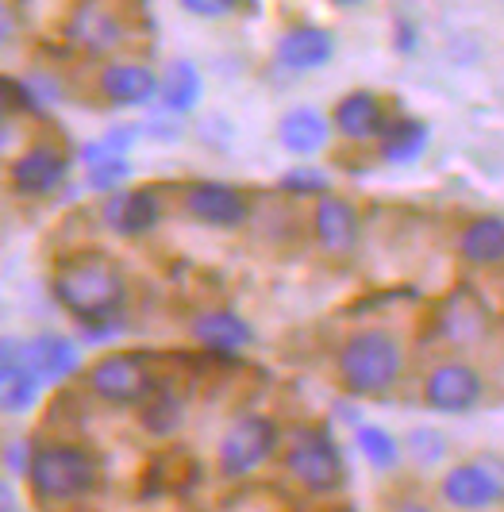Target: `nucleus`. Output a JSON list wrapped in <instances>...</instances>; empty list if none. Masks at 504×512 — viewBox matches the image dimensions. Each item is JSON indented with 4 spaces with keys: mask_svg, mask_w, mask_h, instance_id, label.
<instances>
[{
    "mask_svg": "<svg viewBox=\"0 0 504 512\" xmlns=\"http://www.w3.org/2000/svg\"><path fill=\"white\" fill-rule=\"evenodd\" d=\"M20 101H24V89H20L16 81L0 77V128H4V124H8V116L20 108Z\"/></svg>",
    "mask_w": 504,
    "mask_h": 512,
    "instance_id": "31",
    "label": "nucleus"
},
{
    "mask_svg": "<svg viewBox=\"0 0 504 512\" xmlns=\"http://www.w3.org/2000/svg\"><path fill=\"white\" fill-rule=\"evenodd\" d=\"M281 451V428L266 412H243L227 424V432L216 443V470L227 482L251 478Z\"/></svg>",
    "mask_w": 504,
    "mask_h": 512,
    "instance_id": "5",
    "label": "nucleus"
},
{
    "mask_svg": "<svg viewBox=\"0 0 504 512\" xmlns=\"http://www.w3.org/2000/svg\"><path fill=\"white\" fill-rule=\"evenodd\" d=\"M177 4L197 20H224L243 8V0H177Z\"/></svg>",
    "mask_w": 504,
    "mask_h": 512,
    "instance_id": "30",
    "label": "nucleus"
},
{
    "mask_svg": "<svg viewBox=\"0 0 504 512\" xmlns=\"http://www.w3.org/2000/svg\"><path fill=\"white\" fill-rule=\"evenodd\" d=\"M278 62L293 74H308V70H320L335 58V35L320 24H293L289 31H281Z\"/></svg>",
    "mask_w": 504,
    "mask_h": 512,
    "instance_id": "13",
    "label": "nucleus"
},
{
    "mask_svg": "<svg viewBox=\"0 0 504 512\" xmlns=\"http://www.w3.org/2000/svg\"><path fill=\"white\" fill-rule=\"evenodd\" d=\"M489 324H493L489 308L481 305L474 293H466V289L451 293L447 305L439 308V335L451 347H474V343H481L489 335Z\"/></svg>",
    "mask_w": 504,
    "mask_h": 512,
    "instance_id": "17",
    "label": "nucleus"
},
{
    "mask_svg": "<svg viewBox=\"0 0 504 512\" xmlns=\"http://www.w3.org/2000/svg\"><path fill=\"white\" fill-rule=\"evenodd\" d=\"M439 501L454 512H493L504 505V459L481 451L458 459L439 478Z\"/></svg>",
    "mask_w": 504,
    "mask_h": 512,
    "instance_id": "6",
    "label": "nucleus"
},
{
    "mask_svg": "<svg viewBox=\"0 0 504 512\" xmlns=\"http://www.w3.org/2000/svg\"><path fill=\"white\" fill-rule=\"evenodd\" d=\"M143 424H147V432H154V436H170V432H177V424H181V405H177L166 389H154V397L143 405Z\"/></svg>",
    "mask_w": 504,
    "mask_h": 512,
    "instance_id": "27",
    "label": "nucleus"
},
{
    "mask_svg": "<svg viewBox=\"0 0 504 512\" xmlns=\"http://www.w3.org/2000/svg\"><path fill=\"white\" fill-rule=\"evenodd\" d=\"M70 39H74L77 47H85V51L104 54L124 39V24L116 20V12H108L104 4L89 0V4L77 8L74 20H70Z\"/></svg>",
    "mask_w": 504,
    "mask_h": 512,
    "instance_id": "23",
    "label": "nucleus"
},
{
    "mask_svg": "<svg viewBox=\"0 0 504 512\" xmlns=\"http://www.w3.org/2000/svg\"><path fill=\"white\" fill-rule=\"evenodd\" d=\"M431 147V128L420 116H389L385 131L378 135V151L389 166H412Z\"/></svg>",
    "mask_w": 504,
    "mask_h": 512,
    "instance_id": "21",
    "label": "nucleus"
},
{
    "mask_svg": "<svg viewBox=\"0 0 504 512\" xmlns=\"http://www.w3.org/2000/svg\"><path fill=\"white\" fill-rule=\"evenodd\" d=\"M339 512H358V509H339Z\"/></svg>",
    "mask_w": 504,
    "mask_h": 512,
    "instance_id": "37",
    "label": "nucleus"
},
{
    "mask_svg": "<svg viewBox=\"0 0 504 512\" xmlns=\"http://www.w3.org/2000/svg\"><path fill=\"white\" fill-rule=\"evenodd\" d=\"M158 220H162V201L154 189H124V193H112L104 205V224L127 239L154 231Z\"/></svg>",
    "mask_w": 504,
    "mask_h": 512,
    "instance_id": "16",
    "label": "nucleus"
},
{
    "mask_svg": "<svg viewBox=\"0 0 504 512\" xmlns=\"http://www.w3.org/2000/svg\"><path fill=\"white\" fill-rule=\"evenodd\" d=\"M193 335L197 343L216 351V355H239L254 343V328L231 308H212V312H201L193 320Z\"/></svg>",
    "mask_w": 504,
    "mask_h": 512,
    "instance_id": "20",
    "label": "nucleus"
},
{
    "mask_svg": "<svg viewBox=\"0 0 504 512\" xmlns=\"http://www.w3.org/2000/svg\"><path fill=\"white\" fill-rule=\"evenodd\" d=\"M354 447H358V455L370 462L374 470H381V474L397 470L404 462L401 439L393 436V432H385L381 424H358V428H354Z\"/></svg>",
    "mask_w": 504,
    "mask_h": 512,
    "instance_id": "25",
    "label": "nucleus"
},
{
    "mask_svg": "<svg viewBox=\"0 0 504 512\" xmlns=\"http://www.w3.org/2000/svg\"><path fill=\"white\" fill-rule=\"evenodd\" d=\"M331 4H339V8H358V4H366V0H331Z\"/></svg>",
    "mask_w": 504,
    "mask_h": 512,
    "instance_id": "36",
    "label": "nucleus"
},
{
    "mask_svg": "<svg viewBox=\"0 0 504 512\" xmlns=\"http://www.w3.org/2000/svg\"><path fill=\"white\" fill-rule=\"evenodd\" d=\"M389 512H435V505H428L424 497H397Z\"/></svg>",
    "mask_w": 504,
    "mask_h": 512,
    "instance_id": "33",
    "label": "nucleus"
},
{
    "mask_svg": "<svg viewBox=\"0 0 504 512\" xmlns=\"http://www.w3.org/2000/svg\"><path fill=\"white\" fill-rule=\"evenodd\" d=\"M24 474L31 489L39 493V501H81L101 486V466L77 443L35 447Z\"/></svg>",
    "mask_w": 504,
    "mask_h": 512,
    "instance_id": "4",
    "label": "nucleus"
},
{
    "mask_svg": "<svg viewBox=\"0 0 504 512\" xmlns=\"http://www.w3.org/2000/svg\"><path fill=\"white\" fill-rule=\"evenodd\" d=\"M66 174H70V162L54 147H31L12 162V185L24 197H51L66 181Z\"/></svg>",
    "mask_w": 504,
    "mask_h": 512,
    "instance_id": "15",
    "label": "nucleus"
},
{
    "mask_svg": "<svg viewBox=\"0 0 504 512\" xmlns=\"http://www.w3.org/2000/svg\"><path fill=\"white\" fill-rule=\"evenodd\" d=\"M0 512H20V497L8 482H0Z\"/></svg>",
    "mask_w": 504,
    "mask_h": 512,
    "instance_id": "34",
    "label": "nucleus"
},
{
    "mask_svg": "<svg viewBox=\"0 0 504 512\" xmlns=\"http://www.w3.org/2000/svg\"><path fill=\"white\" fill-rule=\"evenodd\" d=\"M101 93L116 108H143L158 97V74L139 62H112L101 74Z\"/></svg>",
    "mask_w": 504,
    "mask_h": 512,
    "instance_id": "18",
    "label": "nucleus"
},
{
    "mask_svg": "<svg viewBox=\"0 0 504 512\" xmlns=\"http://www.w3.org/2000/svg\"><path fill=\"white\" fill-rule=\"evenodd\" d=\"M281 462H285V474L301 489L316 493V497H328V493H339L347 486L343 447L324 424L293 428V436L285 439V447H281Z\"/></svg>",
    "mask_w": 504,
    "mask_h": 512,
    "instance_id": "3",
    "label": "nucleus"
},
{
    "mask_svg": "<svg viewBox=\"0 0 504 512\" xmlns=\"http://www.w3.org/2000/svg\"><path fill=\"white\" fill-rule=\"evenodd\" d=\"M339 385L351 397H385L404 378V347L401 339L385 328H362L343 339L335 355Z\"/></svg>",
    "mask_w": 504,
    "mask_h": 512,
    "instance_id": "2",
    "label": "nucleus"
},
{
    "mask_svg": "<svg viewBox=\"0 0 504 512\" xmlns=\"http://www.w3.org/2000/svg\"><path fill=\"white\" fill-rule=\"evenodd\" d=\"M16 31H20L16 12H12L8 4H0V47H4V43H12V39H16Z\"/></svg>",
    "mask_w": 504,
    "mask_h": 512,
    "instance_id": "32",
    "label": "nucleus"
},
{
    "mask_svg": "<svg viewBox=\"0 0 504 512\" xmlns=\"http://www.w3.org/2000/svg\"><path fill=\"white\" fill-rule=\"evenodd\" d=\"M385 124H389V108L370 89H354L331 108V131H339L351 143H378Z\"/></svg>",
    "mask_w": 504,
    "mask_h": 512,
    "instance_id": "11",
    "label": "nucleus"
},
{
    "mask_svg": "<svg viewBox=\"0 0 504 512\" xmlns=\"http://www.w3.org/2000/svg\"><path fill=\"white\" fill-rule=\"evenodd\" d=\"M489 385L485 374L470 359H443L435 362L424 378L420 401L428 405L435 416H466L485 401Z\"/></svg>",
    "mask_w": 504,
    "mask_h": 512,
    "instance_id": "8",
    "label": "nucleus"
},
{
    "mask_svg": "<svg viewBox=\"0 0 504 512\" xmlns=\"http://www.w3.org/2000/svg\"><path fill=\"white\" fill-rule=\"evenodd\" d=\"M181 208L189 220H197L204 228L235 231L247 224L251 216V201L243 189L227 185V181H189L181 193Z\"/></svg>",
    "mask_w": 504,
    "mask_h": 512,
    "instance_id": "9",
    "label": "nucleus"
},
{
    "mask_svg": "<svg viewBox=\"0 0 504 512\" xmlns=\"http://www.w3.org/2000/svg\"><path fill=\"white\" fill-rule=\"evenodd\" d=\"M397 51L401 54L416 51V31H412V24H401V31H397Z\"/></svg>",
    "mask_w": 504,
    "mask_h": 512,
    "instance_id": "35",
    "label": "nucleus"
},
{
    "mask_svg": "<svg viewBox=\"0 0 504 512\" xmlns=\"http://www.w3.org/2000/svg\"><path fill=\"white\" fill-rule=\"evenodd\" d=\"M312 235L335 258H347L362 243V216L347 197L324 193L312 208Z\"/></svg>",
    "mask_w": 504,
    "mask_h": 512,
    "instance_id": "10",
    "label": "nucleus"
},
{
    "mask_svg": "<svg viewBox=\"0 0 504 512\" xmlns=\"http://www.w3.org/2000/svg\"><path fill=\"white\" fill-rule=\"evenodd\" d=\"M89 389L101 397L104 405H116V409H135V405H147L154 397V370L143 355H131V351H116V355H104L89 366Z\"/></svg>",
    "mask_w": 504,
    "mask_h": 512,
    "instance_id": "7",
    "label": "nucleus"
},
{
    "mask_svg": "<svg viewBox=\"0 0 504 512\" xmlns=\"http://www.w3.org/2000/svg\"><path fill=\"white\" fill-rule=\"evenodd\" d=\"M20 362L43 385H54L66 382L81 366V351H77L74 339H66V335L58 332H43L35 335V339H27V343H20Z\"/></svg>",
    "mask_w": 504,
    "mask_h": 512,
    "instance_id": "12",
    "label": "nucleus"
},
{
    "mask_svg": "<svg viewBox=\"0 0 504 512\" xmlns=\"http://www.w3.org/2000/svg\"><path fill=\"white\" fill-rule=\"evenodd\" d=\"M204 97L201 70L189 58H174L166 66V74L158 77V101L166 108V116H189Z\"/></svg>",
    "mask_w": 504,
    "mask_h": 512,
    "instance_id": "22",
    "label": "nucleus"
},
{
    "mask_svg": "<svg viewBox=\"0 0 504 512\" xmlns=\"http://www.w3.org/2000/svg\"><path fill=\"white\" fill-rule=\"evenodd\" d=\"M401 451L416 462L420 470H435V466H447L451 462V436L435 424H424V428H412L408 439L401 443Z\"/></svg>",
    "mask_w": 504,
    "mask_h": 512,
    "instance_id": "26",
    "label": "nucleus"
},
{
    "mask_svg": "<svg viewBox=\"0 0 504 512\" xmlns=\"http://www.w3.org/2000/svg\"><path fill=\"white\" fill-rule=\"evenodd\" d=\"M454 251H458V258H462L466 266H474V270L504 266V216L501 212L470 216V220L458 228Z\"/></svg>",
    "mask_w": 504,
    "mask_h": 512,
    "instance_id": "14",
    "label": "nucleus"
},
{
    "mask_svg": "<svg viewBox=\"0 0 504 512\" xmlns=\"http://www.w3.org/2000/svg\"><path fill=\"white\" fill-rule=\"evenodd\" d=\"M281 189L285 193H297V197H324L331 189V181L324 170H316V166H297V170H289L285 178H281Z\"/></svg>",
    "mask_w": 504,
    "mask_h": 512,
    "instance_id": "28",
    "label": "nucleus"
},
{
    "mask_svg": "<svg viewBox=\"0 0 504 512\" xmlns=\"http://www.w3.org/2000/svg\"><path fill=\"white\" fill-rule=\"evenodd\" d=\"M51 293L58 305L74 316L89 335L116 332V320L127 308V278L116 258L101 251H81L62 258L51 278Z\"/></svg>",
    "mask_w": 504,
    "mask_h": 512,
    "instance_id": "1",
    "label": "nucleus"
},
{
    "mask_svg": "<svg viewBox=\"0 0 504 512\" xmlns=\"http://www.w3.org/2000/svg\"><path fill=\"white\" fill-rule=\"evenodd\" d=\"M278 143L297 158H312L331 143V120L320 108H289L278 120Z\"/></svg>",
    "mask_w": 504,
    "mask_h": 512,
    "instance_id": "19",
    "label": "nucleus"
},
{
    "mask_svg": "<svg viewBox=\"0 0 504 512\" xmlns=\"http://www.w3.org/2000/svg\"><path fill=\"white\" fill-rule=\"evenodd\" d=\"M127 178H131V162L127 158H108V162L89 166V189H97V193H116Z\"/></svg>",
    "mask_w": 504,
    "mask_h": 512,
    "instance_id": "29",
    "label": "nucleus"
},
{
    "mask_svg": "<svg viewBox=\"0 0 504 512\" xmlns=\"http://www.w3.org/2000/svg\"><path fill=\"white\" fill-rule=\"evenodd\" d=\"M43 382L20 359L0 362V416H24L39 405Z\"/></svg>",
    "mask_w": 504,
    "mask_h": 512,
    "instance_id": "24",
    "label": "nucleus"
}]
</instances>
